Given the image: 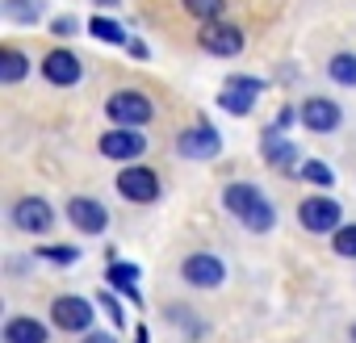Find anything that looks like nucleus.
I'll return each instance as SVG.
<instances>
[{"mask_svg": "<svg viewBox=\"0 0 356 343\" xmlns=\"http://www.w3.org/2000/svg\"><path fill=\"white\" fill-rule=\"evenodd\" d=\"M222 206H227V214H235L252 235H268V231L277 226V210H273V201H268L256 185H248V181L227 185V189H222Z\"/></svg>", "mask_w": 356, "mask_h": 343, "instance_id": "f257e3e1", "label": "nucleus"}, {"mask_svg": "<svg viewBox=\"0 0 356 343\" xmlns=\"http://www.w3.org/2000/svg\"><path fill=\"white\" fill-rule=\"evenodd\" d=\"M51 322L63 335H88L92 331V301L80 293H59V297H51Z\"/></svg>", "mask_w": 356, "mask_h": 343, "instance_id": "f03ea898", "label": "nucleus"}, {"mask_svg": "<svg viewBox=\"0 0 356 343\" xmlns=\"http://www.w3.org/2000/svg\"><path fill=\"white\" fill-rule=\"evenodd\" d=\"M151 101L138 92V88H118V92H109V101H105V117L113 122V126H134V130H143L147 122H151Z\"/></svg>", "mask_w": 356, "mask_h": 343, "instance_id": "7ed1b4c3", "label": "nucleus"}, {"mask_svg": "<svg viewBox=\"0 0 356 343\" xmlns=\"http://www.w3.org/2000/svg\"><path fill=\"white\" fill-rule=\"evenodd\" d=\"M197 47H202L206 55L235 59V55H243L248 38H243V30H239V26H231V22H206V26L197 30Z\"/></svg>", "mask_w": 356, "mask_h": 343, "instance_id": "20e7f679", "label": "nucleus"}, {"mask_svg": "<svg viewBox=\"0 0 356 343\" xmlns=\"http://www.w3.org/2000/svg\"><path fill=\"white\" fill-rule=\"evenodd\" d=\"M298 222H302V231H310V235H335V231L343 226V210H339L335 197H306V201L298 206Z\"/></svg>", "mask_w": 356, "mask_h": 343, "instance_id": "39448f33", "label": "nucleus"}, {"mask_svg": "<svg viewBox=\"0 0 356 343\" xmlns=\"http://www.w3.org/2000/svg\"><path fill=\"white\" fill-rule=\"evenodd\" d=\"M118 193L126 197V201H134V206H151V201H159V176L151 167H143V163H126L122 172H118Z\"/></svg>", "mask_w": 356, "mask_h": 343, "instance_id": "423d86ee", "label": "nucleus"}, {"mask_svg": "<svg viewBox=\"0 0 356 343\" xmlns=\"http://www.w3.org/2000/svg\"><path fill=\"white\" fill-rule=\"evenodd\" d=\"M97 147H101L105 159L134 163V159H143V151H147V134L134 130V126H118V130H105V134L97 138Z\"/></svg>", "mask_w": 356, "mask_h": 343, "instance_id": "0eeeda50", "label": "nucleus"}, {"mask_svg": "<svg viewBox=\"0 0 356 343\" xmlns=\"http://www.w3.org/2000/svg\"><path fill=\"white\" fill-rule=\"evenodd\" d=\"M176 151H181L185 159H197V163L218 159V151H222V134H218L210 122H197V126L181 130V138H176Z\"/></svg>", "mask_w": 356, "mask_h": 343, "instance_id": "6e6552de", "label": "nucleus"}, {"mask_svg": "<svg viewBox=\"0 0 356 343\" xmlns=\"http://www.w3.org/2000/svg\"><path fill=\"white\" fill-rule=\"evenodd\" d=\"M9 218H13V226L22 235H47L55 226V210L47 206V197H17Z\"/></svg>", "mask_w": 356, "mask_h": 343, "instance_id": "1a4fd4ad", "label": "nucleus"}, {"mask_svg": "<svg viewBox=\"0 0 356 343\" xmlns=\"http://www.w3.org/2000/svg\"><path fill=\"white\" fill-rule=\"evenodd\" d=\"M181 276H185V285H193V289H218V285L227 281V264H222L214 251H193V256H185Z\"/></svg>", "mask_w": 356, "mask_h": 343, "instance_id": "9d476101", "label": "nucleus"}, {"mask_svg": "<svg viewBox=\"0 0 356 343\" xmlns=\"http://www.w3.org/2000/svg\"><path fill=\"white\" fill-rule=\"evenodd\" d=\"M298 122H302L310 134H335L339 122H343V113H339V105H335L331 97H306L302 109H298Z\"/></svg>", "mask_w": 356, "mask_h": 343, "instance_id": "9b49d317", "label": "nucleus"}, {"mask_svg": "<svg viewBox=\"0 0 356 343\" xmlns=\"http://www.w3.org/2000/svg\"><path fill=\"white\" fill-rule=\"evenodd\" d=\"M67 222L80 235H105L109 231V210L97 197H67Z\"/></svg>", "mask_w": 356, "mask_h": 343, "instance_id": "f8f14e48", "label": "nucleus"}, {"mask_svg": "<svg viewBox=\"0 0 356 343\" xmlns=\"http://www.w3.org/2000/svg\"><path fill=\"white\" fill-rule=\"evenodd\" d=\"M260 155H264V163L277 167V172H298V167H302V163H298V147L281 134V126H264V134H260Z\"/></svg>", "mask_w": 356, "mask_h": 343, "instance_id": "ddd939ff", "label": "nucleus"}, {"mask_svg": "<svg viewBox=\"0 0 356 343\" xmlns=\"http://www.w3.org/2000/svg\"><path fill=\"white\" fill-rule=\"evenodd\" d=\"M42 76H47V84H55V88H72V84H80V76H84L80 55L55 47L51 55H42Z\"/></svg>", "mask_w": 356, "mask_h": 343, "instance_id": "4468645a", "label": "nucleus"}, {"mask_svg": "<svg viewBox=\"0 0 356 343\" xmlns=\"http://www.w3.org/2000/svg\"><path fill=\"white\" fill-rule=\"evenodd\" d=\"M47 339H51V331L34 314H13L5 322V343H47Z\"/></svg>", "mask_w": 356, "mask_h": 343, "instance_id": "2eb2a0df", "label": "nucleus"}, {"mask_svg": "<svg viewBox=\"0 0 356 343\" xmlns=\"http://www.w3.org/2000/svg\"><path fill=\"white\" fill-rule=\"evenodd\" d=\"M105 281H109V289H122V297H130L134 306H143V293H138V264L113 260V264L105 268Z\"/></svg>", "mask_w": 356, "mask_h": 343, "instance_id": "dca6fc26", "label": "nucleus"}, {"mask_svg": "<svg viewBox=\"0 0 356 343\" xmlns=\"http://www.w3.org/2000/svg\"><path fill=\"white\" fill-rule=\"evenodd\" d=\"M256 88H243V84H222V92H218V109H227L231 117H248L252 109H256Z\"/></svg>", "mask_w": 356, "mask_h": 343, "instance_id": "f3484780", "label": "nucleus"}, {"mask_svg": "<svg viewBox=\"0 0 356 343\" xmlns=\"http://www.w3.org/2000/svg\"><path fill=\"white\" fill-rule=\"evenodd\" d=\"M30 76V59L17 47H0V84H22Z\"/></svg>", "mask_w": 356, "mask_h": 343, "instance_id": "a211bd4d", "label": "nucleus"}, {"mask_svg": "<svg viewBox=\"0 0 356 343\" xmlns=\"http://www.w3.org/2000/svg\"><path fill=\"white\" fill-rule=\"evenodd\" d=\"M47 13V0H5V17L17 26H34Z\"/></svg>", "mask_w": 356, "mask_h": 343, "instance_id": "6ab92c4d", "label": "nucleus"}, {"mask_svg": "<svg viewBox=\"0 0 356 343\" xmlns=\"http://www.w3.org/2000/svg\"><path fill=\"white\" fill-rule=\"evenodd\" d=\"M88 34H92L97 42H109V47H126V42H130V34H126L113 17H101V13L88 22Z\"/></svg>", "mask_w": 356, "mask_h": 343, "instance_id": "aec40b11", "label": "nucleus"}, {"mask_svg": "<svg viewBox=\"0 0 356 343\" xmlns=\"http://www.w3.org/2000/svg\"><path fill=\"white\" fill-rule=\"evenodd\" d=\"M327 76H331L335 84H343V88H356V55H352V51H339V55H331V63H327Z\"/></svg>", "mask_w": 356, "mask_h": 343, "instance_id": "412c9836", "label": "nucleus"}, {"mask_svg": "<svg viewBox=\"0 0 356 343\" xmlns=\"http://www.w3.org/2000/svg\"><path fill=\"white\" fill-rule=\"evenodd\" d=\"M298 176H302L306 185H314V189H331V185H335V172H331L323 159H302Z\"/></svg>", "mask_w": 356, "mask_h": 343, "instance_id": "4be33fe9", "label": "nucleus"}, {"mask_svg": "<svg viewBox=\"0 0 356 343\" xmlns=\"http://www.w3.org/2000/svg\"><path fill=\"white\" fill-rule=\"evenodd\" d=\"M185 9H189V17H197L206 26V22H222L227 0H185Z\"/></svg>", "mask_w": 356, "mask_h": 343, "instance_id": "5701e85b", "label": "nucleus"}, {"mask_svg": "<svg viewBox=\"0 0 356 343\" xmlns=\"http://www.w3.org/2000/svg\"><path fill=\"white\" fill-rule=\"evenodd\" d=\"M331 251L343 256V260H356V222H343V226L331 235Z\"/></svg>", "mask_w": 356, "mask_h": 343, "instance_id": "b1692460", "label": "nucleus"}, {"mask_svg": "<svg viewBox=\"0 0 356 343\" xmlns=\"http://www.w3.org/2000/svg\"><path fill=\"white\" fill-rule=\"evenodd\" d=\"M38 260L47 264H59V268H72L80 260V247H67V243H55V247H38Z\"/></svg>", "mask_w": 356, "mask_h": 343, "instance_id": "393cba45", "label": "nucleus"}, {"mask_svg": "<svg viewBox=\"0 0 356 343\" xmlns=\"http://www.w3.org/2000/svg\"><path fill=\"white\" fill-rule=\"evenodd\" d=\"M97 297H101V310L109 314V322H113V326L122 331V326H126V318H122V306H118V297H113V289H105V293H97Z\"/></svg>", "mask_w": 356, "mask_h": 343, "instance_id": "a878e982", "label": "nucleus"}, {"mask_svg": "<svg viewBox=\"0 0 356 343\" xmlns=\"http://www.w3.org/2000/svg\"><path fill=\"white\" fill-rule=\"evenodd\" d=\"M76 30H80V22H76L72 13H63V17H55V22H51V34H55V38H72Z\"/></svg>", "mask_w": 356, "mask_h": 343, "instance_id": "bb28decb", "label": "nucleus"}, {"mask_svg": "<svg viewBox=\"0 0 356 343\" xmlns=\"http://www.w3.org/2000/svg\"><path fill=\"white\" fill-rule=\"evenodd\" d=\"M80 343H118V335H113V331H88Z\"/></svg>", "mask_w": 356, "mask_h": 343, "instance_id": "cd10ccee", "label": "nucleus"}, {"mask_svg": "<svg viewBox=\"0 0 356 343\" xmlns=\"http://www.w3.org/2000/svg\"><path fill=\"white\" fill-rule=\"evenodd\" d=\"M126 51H130L134 59H151V51H147V42H138V38H130V42H126Z\"/></svg>", "mask_w": 356, "mask_h": 343, "instance_id": "c85d7f7f", "label": "nucleus"}, {"mask_svg": "<svg viewBox=\"0 0 356 343\" xmlns=\"http://www.w3.org/2000/svg\"><path fill=\"white\" fill-rule=\"evenodd\" d=\"M293 117H298V113H293V109H281V117H277V126H281V130H285V126H289V122H293Z\"/></svg>", "mask_w": 356, "mask_h": 343, "instance_id": "c756f323", "label": "nucleus"}, {"mask_svg": "<svg viewBox=\"0 0 356 343\" xmlns=\"http://www.w3.org/2000/svg\"><path fill=\"white\" fill-rule=\"evenodd\" d=\"M134 343H151V335H147V326H134Z\"/></svg>", "mask_w": 356, "mask_h": 343, "instance_id": "7c9ffc66", "label": "nucleus"}, {"mask_svg": "<svg viewBox=\"0 0 356 343\" xmlns=\"http://www.w3.org/2000/svg\"><path fill=\"white\" fill-rule=\"evenodd\" d=\"M97 5H101V9H113V5H118V0H97Z\"/></svg>", "mask_w": 356, "mask_h": 343, "instance_id": "2f4dec72", "label": "nucleus"}, {"mask_svg": "<svg viewBox=\"0 0 356 343\" xmlns=\"http://www.w3.org/2000/svg\"><path fill=\"white\" fill-rule=\"evenodd\" d=\"M352 343H356V322H352Z\"/></svg>", "mask_w": 356, "mask_h": 343, "instance_id": "473e14b6", "label": "nucleus"}]
</instances>
